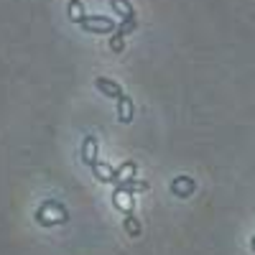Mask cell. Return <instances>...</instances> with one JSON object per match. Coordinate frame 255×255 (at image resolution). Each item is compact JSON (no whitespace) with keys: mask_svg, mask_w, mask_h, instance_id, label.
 <instances>
[{"mask_svg":"<svg viewBox=\"0 0 255 255\" xmlns=\"http://www.w3.org/2000/svg\"><path fill=\"white\" fill-rule=\"evenodd\" d=\"M110 5L120 13V18H130V15H135V10H133V5L128 3V0H110Z\"/></svg>","mask_w":255,"mask_h":255,"instance_id":"7c38bea8","label":"cell"},{"mask_svg":"<svg viewBox=\"0 0 255 255\" xmlns=\"http://www.w3.org/2000/svg\"><path fill=\"white\" fill-rule=\"evenodd\" d=\"M77 26L84 28L87 33H113L115 31V20L105 18V15H82L77 20Z\"/></svg>","mask_w":255,"mask_h":255,"instance_id":"6da1fadb","label":"cell"},{"mask_svg":"<svg viewBox=\"0 0 255 255\" xmlns=\"http://www.w3.org/2000/svg\"><path fill=\"white\" fill-rule=\"evenodd\" d=\"M95 87H97V90H100L105 97H110V100H120V95H123V87H120L118 82L108 79V77H97Z\"/></svg>","mask_w":255,"mask_h":255,"instance_id":"7a4b0ae2","label":"cell"},{"mask_svg":"<svg viewBox=\"0 0 255 255\" xmlns=\"http://www.w3.org/2000/svg\"><path fill=\"white\" fill-rule=\"evenodd\" d=\"M113 204H115L118 209H123L125 215H133V194H130V191H118V189H115Z\"/></svg>","mask_w":255,"mask_h":255,"instance_id":"5b68a950","label":"cell"},{"mask_svg":"<svg viewBox=\"0 0 255 255\" xmlns=\"http://www.w3.org/2000/svg\"><path fill=\"white\" fill-rule=\"evenodd\" d=\"M253 250H255V238H253Z\"/></svg>","mask_w":255,"mask_h":255,"instance_id":"9a60e30c","label":"cell"},{"mask_svg":"<svg viewBox=\"0 0 255 255\" xmlns=\"http://www.w3.org/2000/svg\"><path fill=\"white\" fill-rule=\"evenodd\" d=\"M84 15V10H82V3H79V0H69V18L74 20V23H77V20Z\"/></svg>","mask_w":255,"mask_h":255,"instance_id":"4fadbf2b","label":"cell"},{"mask_svg":"<svg viewBox=\"0 0 255 255\" xmlns=\"http://www.w3.org/2000/svg\"><path fill=\"white\" fill-rule=\"evenodd\" d=\"M82 161L87 166H95L97 163V138L95 135H87L82 143Z\"/></svg>","mask_w":255,"mask_h":255,"instance_id":"277c9868","label":"cell"},{"mask_svg":"<svg viewBox=\"0 0 255 255\" xmlns=\"http://www.w3.org/2000/svg\"><path fill=\"white\" fill-rule=\"evenodd\" d=\"M133 31H138V18H135V15L123 18V23L118 26V33H120V36H130Z\"/></svg>","mask_w":255,"mask_h":255,"instance_id":"30bf717a","label":"cell"},{"mask_svg":"<svg viewBox=\"0 0 255 255\" xmlns=\"http://www.w3.org/2000/svg\"><path fill=\"white\" fill-rule=\"evenodd\" d=\"M118 118H120V123H130L133 120V100L128 97L125 92L118 100Z\"/></svg>","mask_w":255,"mask_h":255,"instance_id":"8992f818","label":"cell"},{"mask_svg":"<svg viewBox=\"0 0 255 255\" xmlns=\"http://www.w3.org/2000/svg\"><path fill=\"white\" fill-rule=\"evenodd\" d=\"M135 176V163L133 161H125L118 171H115V176H113V184H120V181H125V179H133Z\"/></svg>","mask_w":255,"mask_h":255,"instance_id":"9c48e42d","label":"cell"},{"mask_svg":"<svg viewBox=\"0 0 255 255\" xmlns=\"http://www.w3.org/2000/svg\"><path fill=\"white\" fill-rule=\"evenodd\" d=\"M92 171H95V176H97L100 181H105V184H113V176H115V168H113V166H108V163L97 161V163L92 166Z\"/></svg>","mask_w":255,"mask_h":255,"instance_id":"52a82bcc","label":"cell"},{"mask_svg":"<svg viewBox=\"0 0 255 255\" xmlns=\"http://www.w3.org/2000/svg\"><path fill=\"white\" fill-rule=\"evenodd\" d=\"M123 227H125V232L130 238H140V222L133 217V215H125V222H123Z\"/></svg>","mask_w":255,"mask_h":255,"instance_id":"8fae6325","label":"cell"},{"mask_svg":"<svg viewBox=\"0 0 255 255\" xmlns=\"http://www.w3.org/2000/svg\"><path fill=\"white\" fill-rule=\"evenodd\" d=\"M123 38H125V36L113 33V38H110V49H113V51H118V54H120V51L125 49V41H123Z\"/></svg>","mask_w":255,"mask_h":255,"instance_id":"5bb4252c","label":"cell"},{"mask_svg":"<svg viewBox=\"0 0 255 255\" xmlns=\"http://www.w3.org/2000/svg\"><path fill=\"white\" fill-rule=\"evenodd\" d=\"M115 189H118V191H130V194H135V191H145L148 184H145V181H138V179L133 176V179H125V181L115 184Z\"/></svg>","mask_w":255,"mask_h":255,"instance_id":"ba28073f","label":"cell"},{"mask_svg":"<svg viewBox=\"0 0 255 255\" xmlns=\"http://www.w3.org/2000/svg\"><path fill=\"white\" fill-rule=\"evenodd\" d=\"M194 189H197V184H194V179H189V176H179V179L171 181V191L176 197H181V199L191 197V194H194Z\"/></svg>","mask_w":255,"mask_h":255,"instance_id":"3957f363","label":"cell"}]
</instances>
